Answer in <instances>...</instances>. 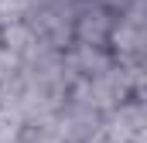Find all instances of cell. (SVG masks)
Returning a JSON list of instances; mask_svg holds the SVG:
<instances>
[{"mask_svg":"<svg viewBox=\"0 0 147 143\" xmlns=\"http://www.w3.org/2000/svg\"><path fill=\"white\" fill-rule=\"evenodd\" d=\"M24 21H28V0H0V27Z\"/></svg>","mask_w":147,"mask_h":143,"instance_id":"3","label":"cell"},{"mask_svg":"<svg viewBox=\"0 0 147 143\" xmlns=\"http://www.w3.org/2000/svg\"><path fill=\"white\" fill-rule=\"evenodd\" d=\"M106 48H110L113 61H144V51H147V24H144V21L113 17Z\"/></svg>","mask_w":147,"mask_h":143,"instance_id":"1","label":"cell"},{"mask_svg":"<svg viewBox=\"0 0 147 143\" xmlns=\"http://www.w3.org/2000/svg\"><path fill=\"white\" fill-rule=\"evenodd\" d=\"M31 44H34V31L28 24H7V27H0V48L10 51L14 58H24V51Z\"/></svg>","mask_w":147,"mask_h":143,"instance_id":"2","label":"cell"}]
</instances>
